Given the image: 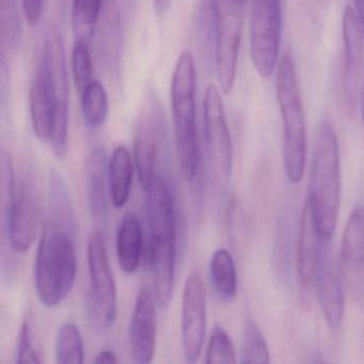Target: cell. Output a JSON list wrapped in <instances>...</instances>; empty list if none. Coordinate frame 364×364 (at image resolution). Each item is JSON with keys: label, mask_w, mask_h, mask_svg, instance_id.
<instances>
[{"label": "cell", "mask_w": 364, "mask_h": 364, "mask_svg": "<svg viewBox=\"0 0 364 364\" xmlns=\"http://www.w3.org/2000/svg\"><path fill=\"white\" fill-rule=\"evenodd\" d=\"M167 146V123L163 107L154 93H148L134 140V159L140 184L144 189L149 188L159 173L157 164Z\"/></svg>", "instance_id": "10"}, {"label": "cell", "mask_w": 364, "mask_h": 364, "mask_svg": "<svg viewBox=\"0 0 364 364\" xmlns=\"http://www.w3.org/2000/svg\"><path fill=\"white\" fill-rule=\"evenodd\" d=\"M315 284L319 306L328 327L338 329L344 318V289L338 274L328 266V262L321 268Z\"/></svg>", "instance_id": "20"}, {"label": "cell", "mask_w": 364, "mask_h": 364, "mask_svg": "<svg viewBox=\"0 0 364 364\" xmlns=\"http://www.w3.org/2000/svg\"><path fill=\"white\" fill-rule=\"evenodd\" d=\"M361 110H362V120H363V124H364V78H363V82H362V88H361Z\"/></svg>", "instance_id": "37"}, {"label": "cell", "mask_w": 364, "mask_h": 364, "mask_svg": "<svg viewBox=\"0 0 364 364\" xmlns=\"http://www.w3.org/2000/svg\"><path fill=\"white\" fill-rule=\"evenodd\" d=\"M80 95L82 117L87 127L91 129H101L109 114V100L105 87L99 80H92Z\"/></svg>", "instance_id": "25"}, {"label": "cell", "mask_w": 364, "mask_h": 364, "mask_svg": "<svg viewBox=\"0 0 364 364\" xmlns=\"http://www.w3.org/2000/svg\"><path fill=\"white\" fill-rule=\"evenodd\" d=\"M203 137L210 185L217 193H223L233 171V144L223 97L215 85H210L204 93Z\"/></svg>", "instance_id": "6"}, {"label": "cell", "mask_w": 364, "mask_h": 364, "mask_svg": "<svg viewBox=\"0 0 364 364\" xmlns=\"http://www.w3.org/2000/svg\"><path fill=\"white\" fill-rule=\"evenodd\" d=\"M50 59L56 93V114L50 144L58 159L67 156L69 141L70 88L65 63V46L58 29H50L43 44Z\"/></svg>", "instance_id": "12"}, {"label": "cell", "mask_w": 364, "mask_h": 364, "mask_svg": "<svg viewBox=\"0 0 364 364\" xmlns=\"http://www.w3.org/2000/svg\"><path fill=\"white\" fill-rule=\"evenodd\" d=\"M89 44L90 42L84 40H75L72 52V71L76 88L80 93L93 80L92 59Z\"/></svg>", "instance_id": "30"}, {"label": "cell", "mask_w": 364, "mask_h": 364, "mask_svg": "<svg viewBox=\"0 0 364 364\" xmlns=\"http://www.w3.org/2000/svg\"><path fill=\"white\" fill-rule=\"evenodd\" d=\"M75 234L65 228L46 227L35 259V285L44 306H59L75 284L77 255Z\"/></svg>", "instance_id": "3"}, {"label": "cell", "mask_w": 364, "mask_h": 364, "mask_svg": "<svg viewBox=\"0 0 364 364\" xmlns=\"http://www.w3.org/2000/svg\"><path fill=\"white\" fill-rule=\"evenodd\" d=\"M172 119L178 163L185 178L196 180L200 166L196 105V68L191 50L178 57L171 80Z\"/></svg>", "instance_id": "5"}, {"label": "cell", "mask_w": 364, "mask_h": 364, "mask_svg": "<svg viewBox=\"0 0 364 364\" xmlns=\"http://www.w3.org/2000/svg\"><path fill=\"white\" fill-rule=\"evenodd\" d=\"M353 1H355V14L364 36V0H353Z\"/></svg>", "instance_id": "35"}, {"label": "cell", "mask_w": 364, "mask_h": 364, "mask_svg": "<svg viewBox=\"0 0 364 364\" xmlns=\"http://www.w3.org/2000/svg\"><path fill=\"white\" fill-rule=\"evenodd\" d=\"M0 26L3 48H18L22 39V23L16 0H0Z\"/></svg>", "instance_id": "29"}, {"label": "cell", "mask_w": 364, "mask_h": 364, "mask_svg": "<svg viewBox=\"0 0 364 364\" xmlns=\"http://www.w3.org/2000/svg\"><path fill=\"white\" fill-rule=\"evenodd\" d=\"M340 262L345 272L364 267V206L353 208L345 225L341 242Z\"/></svg>", "instance_id": "21"}, {"label": "cell", "mask_w": 364, "mask_h": 364, "mask_svg": "<svg viewBox=\"0 0 364 364\" xmlns=\"http://www.w3.org/2000/svg\"><path fill=\"white\" fill-rule=\"evenodd\" d=\"M1 208L10 247L14 252L24 255L33 246L41 213L40 189L31 169L16 183L12 197L1 199Z\"/></svg>", "instance_id": "9"}, {"label": "cell", "mask_w": 364, "mask_h": 364, "mask_svg": "<svg viewBox=\"0 0 364 364\" xmlns=\"http://www.w3.org/2000/svg\"><path fill=\"white\" fill-rule=\"evenodd\" d=\"M146 191V259L154 278V293L159 308L169 306L176 281L178 250V217L169 184L157 173Z\"/></svg>", "instance_id": "1"}, {"label": "cell", "mask_w": 364, "mask_h": 364, "mask_svg": "<svg viewBox=\"0 0 364 364\" xmlns=\"http://www.w3.org/2000/svg\"><path fill=\"white\" fill-rule=\"evenodd\" d=\"M342 35L344 43L343 89L347 105L351 109L357 101L361 82L364 36L355 9L350 6H347L343 12Z\"/></svg>", "instance_id": "17"}, {"label": "cell", "mask_w": 364, "mask_h": 364, "mask_svg": "<svg viewBox=\"0 0 364 364\" xmlns=\"http://www.w3.org/2000/svg\"><path fill=\"white\" fill-rule=\"evenodd\" d=\"M93 362L97 364L118 363V358H117L116 353L112 349H103L95 355Z\"/></svg>", "instance_id": "34"}, {"label": "cell", "mask_w": 364, "mask_h": 364, "mask_svg": "<svg viewBox=\"0 0 364 364\" xmlns=\"http://www.w3.org/2000/svg\"><path fill=\"white\" fill-rule=\"evenodd\" d=\"M134 180V165L127 146L114 149L108 164V185L110 200L117 208H123L131 195Z\"/></svg>", "instance_id": "22"}, {"label": "cell", "mask_w": 364, "mask_h": 364, "mask_svg": "<svg viewBox=\"0 0 364 364\" xmlns=\"http://www.w3.org/2000/svg\"><path fill=\"white\" fill-rule=\"evenodd\" d=\"M154 3L155 9L159 12V14H164L167 11L168 8L171 5L172 0H153Z\"/></svg>", "instance_id": "36"}, {"label": "cell", "mask_w": 364, "mask_h": 364, "mask_svg": "<svg viewBox=\"0 0 364 364\" xmlns=\"http://www.w3.org/2000/svg\"><path fill=\"white\" fill-rule=\"evenodd\" d=\"M103 7L104 0H73L72 24L76 40L90 42Z\"/></svg>", "instance_id": "26"}, {"label": "cell", "mask_w": 364, "mask_h": 364, "mask_svg": "<svg viewBox=\"0 0 364 364\" xmlns=\"http://www.w3.org/2000/svg\"><path fill=\"white\" fill-rule=\"evenodd\" d=\"M247 1L214 0L215 67L225 95H230L235 85Z\"/></svg>", "instance_id": "8"}, {"label": "cell", "mask_w": 364, "mask_h": 364, "mask_svg": "<svg viewBox=\"0 0 364 364\" xmlns=\"http://www.w3.org/2000/svg\"><path fill=\"white\" fill-rule=\"evenodd\" d=\"M106 178H108V167L105 151L95 148L87 161V193L91 214L97 223L103 225L107 223L109 214Z\"/></svg>", "instance_id": "18"}, {"label": "cell", "mask_w": 364, "mask_h": 364, "mask_svg": "<svg viewBox=\"0 0 364 364\" xmlns=\"http://www.w3.org/2000/svg\"><path fill=\"white\" fill-rule=\"evenodd\" d=\"M88 267L90 287L87 294V312L93 329L105 332L112 327L118 311V297L107 248L101 232L89 237Z\"/></svg>", "instance_id": "7"}, {"label": "cell", "mask_w": 364, "mask_h": 364, "mask_svg": "<svg viewBox=\"0 0 364 364\" xmlns=\"http://www.w3.org/2000/svg\"><path fill=\"white\" fill-rule=\"evenodd\" d=\"M270 353L263 332L253 319H248L245 327L242 363H269Z\"/></svg>", "instance_id": "28"}, {"label": "cell", "mask_w": 364, "mask_h": 364, "mask_svg": "<svg viewBox=\"0 0 364 364\" xmlns=\"http://www.w3.org/2000/svg\"><path fill=\"white\" fill-rule=\"evenodd\" d=\"M56 114V93L52 67L46 53L41 59L31 90V116L33 132L40 141L50 144Z\"/></svg>", "instance_id": "15"}, {"label": "cell", "mask_w": 364, "mask_h": 364, "mask_svg": "<svg viewBox=\"0 0 364 364\" xmlns=\"http://www.w3.org/2000/svg\"><path fill=\"white\" fill-rule=\"evenodd\" d=\"M306 202L317 229L331 240L340 210L341 173L338 136L329 120L321 121L317 131Z\"/></svg>", "instance_id": "2"}, {"label": "cell", "mask_w": 364, "mask_h": 364, "mask_svg": "<svg viewBox=\"0 0 364 364\" xmlns=\"http://www.w3.org/2000/svg\"><path fill=\"white\" fill-rule=\"evenodd\" d=\"M210 277L217 295L225 302H230L237 294V272L235 262L229 250L218 249L210 259Z\"/></svg>", "instance_id": "24"}, {"label": "cell", "mask_w": 364, "mask_h": 364, "mask_svg": "<svg viewBox=\"0 0 364 364\" xmlns=\"http://www.w3.org/2000/svg\"><path fill=\"white\" fill-rule=\"evenodd\" d=\"M276 95L283 127V163L291 184L301 182L306 159V129L293 57L285 53L277 68Z\"/></svg>", "instance_id": "4"}, {"label": "cell", "mask_w": 364, "mask_h": 364, "mask_svg": "<svg viewBox=\"0 0 364 364\" xmlns=\"http://www.w3.org/2000/svg\"><path fill=\"white\" fill-rule=\"evenodd\" d=\"M206 334V291L203 277L193 270L185 281L182 299V342L189 363L199 360Z\"/></svg>", "instance_id": "13"}, {"label": "cell", "mask_w": 364, "mask_h": 364, "mask_svg": "<svg viewBox=\"0 0 364 364\" xmlns=\"http://www.w3.org/2000/svg\"><path fill=\"white\" fill-rule=\"evenodd\" d=\"M205 362L208 364L235 363V349L229 333L220 326L212 330Z\"/></svg>", "instance_id": "31"}, {"label": "cell", "mask_w": 364, "mask_h": 364, "mask_svg": "<svg viewBox=\"0 0 364 364\" xmlns=\"http://www.w3.org/2000/svg\"><path fill=\"white\" fill-rule=\"evenodd\" d=\"M144 240L141 223L133 212H127L121 219L116 237L117 257L125 274H135L139 268Z\"/></svg>", "instance_id": "19"}, {"label": "cell", "mask_w": 364, "mask_h": 364, "mask_svg": "<svg viewBox=\"0 0 364 364\" xmlns=\"http://www.w3.org/2000/svg\"><path fill=\"white\" fill-rule=\"evenodd\" d=\"M46 0H21L25 18L31 26H37L41 21Z\"/></svg>", "instance_id": "33"}, {"label": "cell", "mask_w": 364, "mask_h": 364, "mask_svg": "<svg viewBox=\"0 0 364 364\" xmlns=\"http://www.w3.org/2000/svg\"><path fill=\"white\" fill-rule=\"evenodd\" d=\"M57 362L61 364H80L84 362L85 347L80 328L74 323L60 326L56 338Z\"/></svg>", "instance_id": "27"}, {"label": "cell", "mask_w": 364, "mask_h": 364, "mask_svg": "<svg viewBox=\"0 0 364 364\" xmlns=\"http://www.w3.org/2000/svg\"><path fill=\"white\" fill-rule=\"evenodd\" d=\"M159 306L154 291L142 287L138 291L129 325V346L134 362L150 363L156 350Z\"/></svg>", "instance_id": "14"}, {"label": "cell", "mask_w": 364, "mask_h": 364, "mask_svg": "<svg viewBox=\"0 0 364 364\" xmlns=\"http://www.w3.org/2000/svg\"><path fill=\"white\" fill-rule=\"evenodd\" d=\"M48 204H50V225H58L76 232V219L69 191L63 176L53 169L48 176Z\"/></svg>", "instance_id": "23"}, {"label": "cell", "mask_w": 364, "mask_h": 364, "mask_svg": "<svg viewBox=\"0 0 364 364\" xmlns=\"http://www.w3.org/2000/svg\"><path fill=\"white\" fill-rule=\"evenodd\" d=\"M317 229L310 206L306 201L300 221L297 249V272L304 285L315 283L323 266L327 263V242Z\"/></svg>", "instance_id": "16"}, {"label": "cell", "mask_w": 364, "mask_h": 364, "mask_svg": "<svg viewBox=\"0 0 364 364\" xmlns=\"http://www.w3.org/2000/svg\"><path fill=\"white\" fill-rule=\"evenodd\" d=\"M16 360L18 363H41V353L38 348L36 333L33 331V319L31 315L25 316L18 333V347H16Z\"/></svg>", "instance_id": "32"}, {"label": "cell", "mask_w": 364, "mask_h": 364, "mask_svg": "<svg viewBox=\"0 0 364 364\" xmlns=\"http://www.w3.org/2000/svg\"><path fill=\"white\" fill-rule=\"evenodd\" d=\"M281 40V0H252L250 56L255 71L264 80L277 71Z\"/></svg>", "instance_id": "11"}]
</instances>
